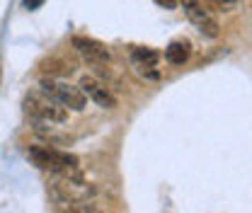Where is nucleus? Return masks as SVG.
I'll use <instances>...</instances> for the list:
<instances>
[{"label": "nucleus", "mask_w": 252, "mask_h": 213, "mask_svg": "<svg viewBox=\"0 0 252 213\" xmlns=\"http://www.w3.org/2000/svg\"><path fill=\"white\" fill-rule=\"evenodd\" d=\"M25 5H27L30 10H34V7H41V5H44V0H25Z\"/></svg>", "instance_id": "13"}, {"label": "nucleus", "mask_w": 252, "mask_h": 213, "mask_svg": "<svg viewBox=\"0 0 252 213\" xmlns=\"http://www.w3.org/2000/svg\"><path fill=\"white\" fill-rule=\"evenodd\" d=\"M209 5H214V7H219V10H230V7H235V0H206Z\"/></svg>", "instance_id": "11"}, {"label": "nucleus", "mask_w": 252, "mask_h": 213, "mask_svg": "<svg viewBox=\"0 0 252 213\" xmlns=\"http://www.w3.org/2000/svg\"><path fill=\"white\" fill-rule=\"evenodd\" d=\"M182 5H185V12H187V17L191 20V25L201 31V34H206V36H211V39L219 36L220 34L219 20L211 15V10H209L201 0H182Z\"/></svg>", "instance_id": "5"}, {"label": "nucleus", "mask_w": 252, "mask_h": 213, "mask_svg": "<svg viewBox=\"0 0 252 213\" xmlns=\"http://www.w3.org/2000/svg\"><path fill=\"white\" fill-rule=\"evenodd\" d=\"M78 88L85 92V97H90L94 104L102 107V109H114L117 107V97L112 94V90L104 83H99L97 78H93V75H83Z\"/></svg>", "instance_id": "6"}, {"label": "nucleus", "mask_w": 252, "mask_h": 213, "mask_svg": "<svg viewBox=\"0 0 252 213\" xmlns=\"http://www.w3.org/2000/svg\"><path fill=\"white\" fill-rule=\"evenodd\" d=\"M25 112L32 122H49V123H65L68 122V109L61 107L56 99H51L44 92H30L25 97Z\"/></svg>", "instance_id": "3"}, {"label": "nucleus", "mask_w": 252, "mask_h": 213, "mask_svg": "<svg viewBox=\"0 0 252 213\" xmlns=\"http://www.w3.org/2000/svg\"><path fill=\"white\" fill-rule=\"evenodd\" d=\"M27 157L36 167L41 170H49L51 175H70V172H80V165H78V157L70 155L65 151H56V148H49V146H32L27 151Z\"/></svg>", "instance_id": "1"}, {"label": "nucleus", "mask_w": 252, "mask_h": 213, "mask_svg": "<svg viewBox=\"0 0 252 213\" xmlns=\"http://www.w3.org/2000/svg\"><path fill=\"white\" fill-rule=\"evenodd\" d=\"M160 7H167V10H175L177 7V0H156Z\"/></svg>", "instance_id": "12"}, {"label": "nucleus", "mask_w": 252, "mask_h": 213, "mask_svg": "<svg viewBox=\"0 0 252 213\" xmlns=\"http://www.w3.org/2000/svg\"><path fill=\"white\" fill-rule=\"evenodd\" d=\"M189 56H191V46H189V41H172L167 49H165V59L167 63H172V65H185L189 61Z\"/></svg>", "instance_id": "8"}, {"label": "nucleus", "mask_w": 252, "mask_h": 213, "mask_svg": "<svg viewBox=\"0 0 252 213\" xmlns=\"http://www.w3.org/2000/svg\"><path fill=\"white\" fill-rule=\"evenodd\" d=\"M133 65H158V54L153 49H136L131 54Z\"/></svg>", "instance_id": "9"}, {"label": "nucleus", "mask_w": 252, "mask_h": 213, "mask_svg": "<svg viewBox=\"0 0 252 213\" xmlns=\"http://www.w3.org/2000/svg\"><path fill=\"white\" fill-rule=\"evenodd\" d=\"M136 70L148 80H160V70H156V65H136Z\"/></svg>", "instance_id": "10"}, {"label": "nucleus", "mask_w": 252, "mask_h": 213, "mask_svg": "<svg viewBox=\"0 0 252 213\" xmlns=\"http://www.w3.org/2000/svg\"><path fill=\"white\" fill-rule=\"evenodd\" d=\"M39 88L44 94H49L51 99H56L61 107L65 109H73V112H83L88 107V97L80 88H73L63 80H51V78H41Z\"/></svg>", "instance_id": "4"}, {"label": "nucleus", "mask_w": 252, "mask_h": 213, "mask_svg": "<svg viewBox=\"0 0 252 213\" xmlns=\"http://www.w3.org/2000/svg\"><path fill=\"white\" fill-rule=\"evenodd\" d=\"M73 49L88 63H109L112 61L109 49H107L104 44H99L97 39H90V36H73Z\"/></svg>", "instance_id": "7"}, {"label": "nucleus", "mask_w": 252, "mask_h": 213, "mask_svg": "<svg viewBox=\"0 0 252 213\" xmlns=\"http://www.w3.org/2000/svg\"><path fill=\"white\" fill-rule=\"evenodd\" d=\"M51 196L61 204H83L94 196V186L88 184L80 172H70V175H54L51 182Z\"/></svg>", "instance_id": "2"}]
</instances>
